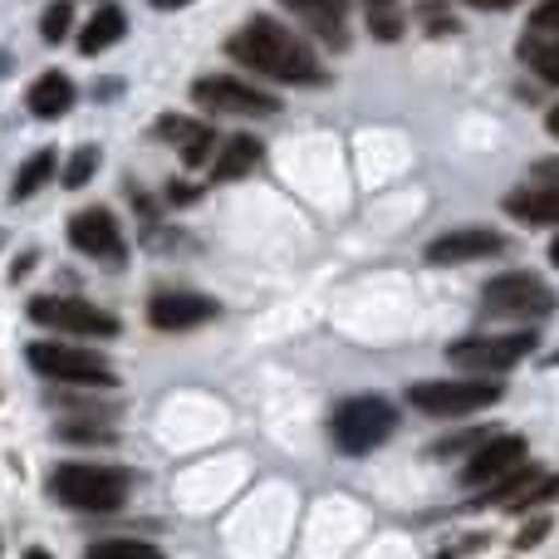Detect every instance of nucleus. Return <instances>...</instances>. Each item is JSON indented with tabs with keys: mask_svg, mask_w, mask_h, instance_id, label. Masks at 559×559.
<instances>
[{
	"mask_svg": "<svg viewBox=\"0 0 559 559\" xmlns=\"http://www.w3.org/2000/svg\"><path fill=\"white\" fill-rule=\"evenodd\" d=\"M69 246L94 255V261H108V265H118L128 255L123 231H118V222L104 212V206H88V212H79L74 222H69Z\"/></svg>",
	"mask_w": 559,
	"mask_h": 559,
	"instance_id": "9b49d317",
	"label": "nucleus"
},
{
	"mask_svg": "<svg viewBox=\"0 0 559 559\" xmlns=\"http://www.w3.org/2000/svg\"><path fill=\"white\" fill-rule=\"evenodd\" d=\"M55 501L74 506V511H118L133 491V476L123 466H88V462H69L49 476Z\"/></svg>",
	"mask_w": 559,
	"mask_h": 559,
	"instance_id": "f03ea898",
	"label": "nucleus"
},
{
	"mask_svg": "<svg viewBox=\"0 0 559 559\" xmlns=\"http://www.w3.org/2000/svg\"><path fill=\"white\" fill-rule=\"evenodd\" d=\"M545 128H550V138H559V104L550 108V118H545Z\"/></svg>",
	"mask_w": 559,
	"mask_h": 559,
	"instance_id": "72a5a7b5",
	"label": "nucleus"
},
{
	"mask_svg": "<svg viewBox=\"0 0 559 559\" xmlns=\"http://www.w3.org/2000/svg\"><path fill=\"white\" fill-rule=\"evenodd\" d=\"M407 403L427 417H466L481 407L501 403V383H481V373L472 378H427V383L407 388Z\"/></svg>",
	"mask_w": 559,
	"mask_h": 559,
	"instance_id": "7ed1b4c3",
	"label": "nucleus"
},
{
	"mask_svg": "<svg viewBox=\"0 0 559 559\" xmlns=\"http://www.w3.org/2000/svg\"><path fill=\"white\" fill-rule=\"evenodd\" d=\"M29 319L45 329H59V334H79V338H114L118 329V314L98 305H84V299H55V295H39L29 299Z\"/></svg>",
	"mask_w": 559,
	"mask_h": 559,
	"instance_id": "0eeeda50",
	"label": "nucleus"
},
{
	"mask_svg": "<svg viewBox=\"0 0 559 559\" xmlns=\"http://www.w3.org/2000/svg\"><path fill=\"white\" fill-rule=\"evenodd\" d=\"M147 5H157V10H182V5H192V0H147Z\"/></svg>",
	"mask_w": 559,
	"mask_h": 559,
	"instance_id": "2f4dec72",
	"label": "nucleus"
},
{
	"mask_svg": "<svg viewBox=\"0 0 559 559\" xmlns=\"http://www.w3.org/2000/svg\"><path fill=\"white\" fill-rule=\"evenodd\" d=\"M559 496V476H540V472H511L501 481H491L486 506H501V511H525L535 501H555Z\"/></svg>",
	"mask_w": 559,
	"mask_h": 559,
	"instance_id": "4468645a",
	"label": "nucleus"
},
{
	"mask_svg": "<svg viewBox=\"0 0 559 559\" xmlns=\"http://www.w3.org/2000/svg\"><path fill=\"white\" fill-rule=\"evenodd\" d=\"M472 442H476V437H466V432H462V437H447V442L432 447V456H456V452H466Z\"/></svg>",
	"mask_w": 559,
	"mask_h": 559,
	"instance_id": "c756f323",
	"label": "nucleus"
},
{
	"mask_svg": "<svg viewBox=\"0 0 559 559\" xmlns=\"http://www.w3.org/2000/svg\"><path fill=\"white\" fill-rule=\"evenodd\" d=\"M123 29H128L123 5H98L94 15H88V25L79 29V49H84V55H104L108 45L123 39Z\"/></svg>",
	"mask_w": 559,
	"mask_h": 559,
	"instance_id": "a211bd4d",
	"label": "nucleus"
},
{
	"mask_svg": "<svg viewBox=\"0 0 559 559\" xmlns=\"http://www.w3.org/2000/svg\"><path fill=\"white\" fill-rule=\"evenodd\" d=\"M55 167H59V157L49 153V147H39V153L29 157V163L15 173V187H10V202H25V197H35L39 187H45L49 177H55Z\"/></svg>",
	"mask_w": 559,
	"mask_h": 559,
	"instance_id": "412c9836",
	"label": "nucleus"
},
{
	"mask_svg": "<svg viewBox=\"0 0 559 559\" xmlns=\"http://www.w3.org/2000/svg\"><path fill=\"white\" fill-rule=\"evenodd\" d=\"M147 319L163 334H182V329H197L206 319H216V299L197 295V289H157L153 305H147Z\"/></svg>",
	"mask_w": 559,
	"mask_h": 559,
	"instance_id": "f8f14e48",
	"label": "nucleus"
},
{
	"mask_svg": "<svg viewBox=\"0 0 559 559\" xmlns=\"http://www.w3.org/2000/svg\"><path fill=\"white\" fill-rule=\"evenodd\" d=\"M157 138H163V143H173L177 153H182L187 167H202L206 157H212V147H216V128L212 123H197V118H182V114L157 118Z\"/></svg>",
	"mask_w": 559,
	"mask_h": 559,
	"instance_id": "2eb2a0df",
	"label": "nucleus"
},
{
	"mask_svg": "<svg viewBox=\"0 0 559 559\" xmlns=\"http://www.w3.org/2000/svg\"><path fill=\"white\" fill-rule=\"evenodd\" d=\"M25 559H49V550H25Z\"/></svg>",
	"mask_w": 559,
	"mask_h": 559,
	"instance_id": "c9c22d12",
	"label": "nucleus"
},
{
	"mask_svg": "<svg viewBox=\"0 0 559 559\" xmlns=\"http://www.w3.org/2000/svg\"><path fill=\"white\" fill-rule=\"evenodd\" d=\"M506 212L521 216V222H550L559 226V187H531V192H511L506 197Z\"/></svg>",
	"mask_w": 559,
	"mask_h": 559,
	"instance_id": "aec40b11",
	"label": "nucleus"
},
{
	"mask_svg": "<svg viewBox=\"0 0 559 559\" xmlns=\"http://www.w3.org/2000/svg\"><path fill=\"white\" fill-rule=\"evenodd\" d=\"M535 344L540 338L531 329H521V334H481V338H462V344L447 348V364L462 368V373H506L521 358H531Z\"/></svg>",
	"mask_w": 559,
	"mask_h": 559,
	"instance_id": "423d86ee",
	"label": "nucleus"
},
{
	"mask_svg": "<svg viewBox=\"0 0 559 559\" xmlns=\"http://www.w3.org/2000/svg\"><path fill=\"white\" fill-rule=\"evenodd\" d=\"M289 10H295L299 20H305L309 29H319V39H329V45H344V10L348 0H285Z\"/></svg>",
	"mask_w": 559,
	"mask_h": 559,
	"instance_id": "f3484780",
	"label": "nucleus"
},
{
	"mask_svg": "<svg viewBox=\"0 0 559 559\" xmlns=\"http://www.w3.org/2000/svg\"><path fill=\"white\" fill-rule=\"evenodd\" d=\"M472 5H481V10H506V5H515V0H472Z\"/></svg>",
	"mask_w": 559,
	"mask_h": 559,
	"instance_id": "473e14b6",
	"label": "nucleus"
},
{
	"mask_svg": "<svg viewBox=\"0 0 559 559\" xmlns=\"http://www.w3.org/2000/svg\"><path fill=\"white\" fill-rule=\"evenodd\" d=\"M261 138H251V133H236L231 143H222V157H216V167H212V177L216 182H236V177H246L251 167H261Z\"/></svg>",
	"mask_w": 559,
	"mask_h": 559,
	"instance_id": "6ab92c4d",
	"label": "nucleus"
},
{
	"mask_svg": "<svg viewBox=\"0 0 559 559\" xmlns=\"http://www.w3.org/2000/svg\"><path fill=\"white\" fill-rule=\"evenodd\" d=\"M226 55H231L236 64L255 69V74L280 79V84H324L329 79L314 49H309L295 29H285L271 15L246 20V25L226 39Z\"/></svg>",
	"mask_w": 559,
	"mask_h": 559,
	"instance_id": "f257e3e1",
	"label": "nucleus"
},
{
	"mask_svg": "<svg viewBox=\"0 0 559 559\" xmlns=\"http://www.w3.org/2000/svg\"><path fill=\"white\" fill-rule=\"evenodd\" d=\"M69 25H74V5H69V0H55V5L45 10V20H39V35H45L49 45H59V39L69 35Z\"/></svg>",
	"mask_w": 559,
	"mask_h": 559,
	"instance_id": "b1692460",
	"label": "nucleus"
},
{
	"mask_svg": "<svg viewBox=\"0 0 559 559\" xmlns=\"http://www.w3.org/2000/svg\"><path fill=\"white\" fill-rule=\"evenodd\" d=\"M94 173H98V147H79L64 163V187H84Z\"/></svg>",
	"mask_w": 559,
	"mask_h": 559,
	"instance_id": "393cba45",
	"label": "nucleus"
},
{
	"mask_svg": "<svg viewBox=\"0 0 559 559\" xmlns=\"http://www.w3.org/2000/svg\"><path fill=\"white\" fill-rule=\"evenodd\" d=\"M403 10L393 5V0H373V5H368V29H373L378 39H397L403 35Z\"/></svg>",
	"mask_w": 559,
	"mask_h": 559,
	"instance_id": "5701e85b",
	"label": "nucleus"
},
{
	"mask_svg": "<svg viewBox=\"0 0 559 559\" xmlns=\"http://www.w3.org/2000/svg\"><path fill=\"white\" fill-rule=\"evenodd\" d=\"M192 98L212 114H241V118H265V114H280V98L261 94V88L241 84L231 74H206L192 84Z\"/></svg>",
	"mask_w": 559,
	"mask_h": 559,
	"instance_id": "1a4fd4ad",
	"label": "nucleus"
},
{
	"mask_svg": "<svg viewBox=\"0 0 559 559\" xmlns=\"http://www.w3.org/2000/svg\"><path fill=\"white\" fill-rule=\"evenodd\" d=\"M506 236L491 226H462V231H447L427 246V265H466V261H486V255H501Z\"/></svg>",
	"mask_w": 559,
	"mask_h": 559,
	"instance_id": "ddd939ff",
	"label": "nucleus"
},
{
	"mask_svg": "<svg viewBox=\"0 0 559 559\" xmlns=\"http://www.w3.org/2000/svg\"><path fill=\"white\" fill-rule=\"evenodd\" d=\"M531 59H535V69H540V79L559 84V39L555 45H531Z\"/></svg>",
	"mask_w": 559,
	"mask_h": 559,
	"instance_id": "a878e982",
	"label": "nucleus"
},
{
	"mask_svg": "<svg viewBox=\"0 0 559 559\" xmlns=\"http://www.w3.org/2000/svg\"><path fill=\"white\" fill-rule=\"evenodd\" d=\"M550 535V521H535V525H525L521 531V540H515V550H535V545Z\"/></svg>",
	"mask_w": 559,
	"mask_h": 559,
	"instance_id": "c85d7f7f",
	"label": "nucleus"
},
{
	"mask_svg": "<svg viewBox=\"0 0 559 559\" xmlns=\"http://www.w3.org/2000/svg\"><path fill=\"white\" fill-rule=\"evenodd\" d=\"M531 29H535V35H559V0H540Z\"/></svg>",
	"mask_w": 559,
	"mask_h": 559,
	"instance_id": "cd10ccee",
	"label": "nucleus"
},
{
	"mask_svg": "<svg viewBox=\"0 0 559 559\" xmlns=\"http://www.w3.org/2000/svg\"><path fill=\"white\" fill-rule=\"evenodd\" d=\"M481 299H486V309L491 314H511V319H545V314H555V289L545 285V280H535V275H496L491 285L481 289Z\"/></svg>",
	"mask_w": 559,
	"mask_h": 559,
	"instance_id": "6e6552de",
	"label": "nucleus"
},
{
	"mask_svg": "<svg viewBox=\"0 0 559 559\" xmlns=\"http://www.w3.org/2000/svg\"><path fill=\"white\" fill-rule=\"evenodd\" d=\"M535 182L559 187V157H545V163H535Z\"/></svg>",
	"mask_w": 559,
	"mask_h": 559,
	"instance_id": "7c9ffc66",
	"label": "nucleus"
},
{
	"mask_svg": "<svg viewBox=\"0 0 559 559\" xmlns=\"http://www.w3.org/2000/svg\"><path fill=\"white\" fill-rule=\"evenodd\" d=\"M84 559H167V555L147 540H94Z\"/></svg>",
	"mask_w": 559,
	"mask_h": 559,
	"instance_id": "4be33fe9",
	"label": "nucleus"
},
{
	"mask_svg": "<svg viewBox=\"0 0 559 559\" xmlns=\"http://www.w3.org/2000/svg\"><path fill=\"white\" fill-rule=\"evenodd\" d=\"M550 265H559V236L550 241Z\"/></svg>",
	"mask_w": 559,
	"mask_h": 559,
	"instance_id": "f704fd0d",
	"label": "nucleus"
},
{
	"mask_svg": "<svg viewBox=\"0 0 559 559\" xmlns=\"http://www.w3.org/2000/svg\"><path fill=\"white\" fill-rule=\"evenodd\" d=\"M393 427H397L393 403H383V397H348L334 413V442L348 456H368L393 437Z\"/></svg>",
	"mask_w": 559,
	"mask_h": 559,
	"instance_id": "20e7f679",
	"label": "nucleus"
},
{
	"mask_svg": "<svg viewBox=\"0 0 559 559\" xmlns=\"http://www.w3.org/2000/svg\"><path fill=\"white\" fill-rule=\"evenodd\" d=\"M525 452H531V447H525V437H491V442H481L472 456H466L462 486L481 491V486H491V481H501V476L521 472Z\"/></svg>",
	"mask_w": 559,
	"mask_h": 559,
	"instance_id": "9d476101",
	"label": "nucleus"
},
{
	"mask_svg": "<svg viewBox=\"0 0 559 559\" xmlns=\"http://www.w3.org/2000/svg\"><path fill=\"white\" fill-rule=\"evenodd\" d=\"M29 114L35 118H64L69 108H74V84H69V74H59V69H49V74H39L35 84H29Z\"/></svg>",
	"mask_w": 559,
	"mask_h": 559,
	"instance_id": "dca6fc26",
	"label": "nucleus"
},
{
	"mask_svg": "<svg viewBox=\"0 0 559 559\" xmlns=\"http://www.w3.org/2000/svg\"><path fill=\"white\" fill-rule=\"evenodd\" d=\"M423 25L432 29V35H452L456 20H447V5H442V0H427V5H423Z\"/></svg>",
	"mask_w": 559,
	"mask_h": 559,
	"instance_id": "bb28decb",
	"label": "nucleus"
},
{
	"mask_svg": "<svg viewBox=\"0 0 559 559\" xmlns=\"http://www.w3.org/2000/svg\"><path fill=\"white\" fill-rule=\"evenodd\" d=\"M5 69H10V55H5V49H0V74H5Z\"/></svg>",
	"mask_w": 559,
	"mask_h": 559,
	"instance_id": "e433bc0d",
	"label": "nucleus"
},
{
	"mask_svg": "<svg viewBox=\"0 0 559 559\" xmlns=\"http://www.w3.org/2000/svg\"><path fill=\"white\" fill-rule=\"evenodd\" d=\"M29 368L49 383H74V388H114V368L94 354V348H79V344H29Z\"/></svg>",
	"mask_w": 559,
	"mask_h": 559,
	"instance_id": "39448f33",
	"label": "nucleus"
}]
</instances>
